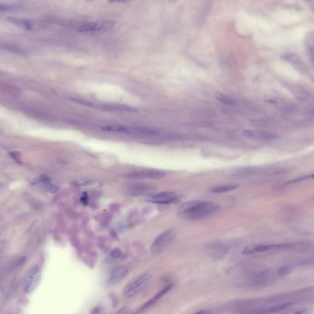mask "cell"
I'll list each match as a JSON object with an SVG mask.
<instances>
[{
    "label": "cell",
    "mask_w": 314,
    "mask_h": 314,
    "mask_svg": "<svg viewBox=\"0 0 314 314\" xmlns=\"http://www.w3.org/2000/svg\"><path fill=\"white\" fill-rule=\"evenodd\" d=\"M38 183H42L44 185L50 183L51 179L47 175H42L37 178Z\"/></svg>",
    "instance_id": "cell-29"
},
{
    "label": "cell",
    "mask_w": 314,
    "mask_h": 314,
    "mask_svg": "<svg viewBox=\"0 0 314 314\" xmlns=\"http://www.w3.org/2000/svg\"><path fill=\"white\" fill-rule=\"evenodd\" d=\"M110 257L112 259H118L121 257L122 255V252L119 249L116 248L112 250L110 252L109 254Z\"/></svg>",
    "instance_id": "cell-26"
},
{
    "label": "cell",
    "mask_w": 314,
    "mask_h": 314,
    "mask_svg": "<svg viewBox=\"0 0 314 314\" xmlns=\"http://www.w3.org/2000/svg\"><path fill=\"white\" fill-rule=\"evenodd\" d=\"M165 174V173L162 171L150 170L131 172L126 174L125 177L127 178L132 179H157L163 177L164 176Z\"/></svg>",
    "instance_id": "cell-7"
},
{
    "label": "cell",
    "mask_w": 314,
    "mask_h": 314,
    "mask_svg": "<svg viewBox=\"0 0 314 314\" xmlns=\"http://www.w3.org/2000/svg\"><path fill=\"white\" fill-rule=\"evenodd\" d=\"M156 188L151 184L137 183L132 185L129 189V193L134 197L151 196L156 190Z\"/></svg>",
    "instance_id": "cell-6"
},
{
    "label": "cell",
    "mask_w": 314,
    "mask_h": 314,
    "mask_svg": "<svg viewBox=\"0 0 314 314\" xmlns=\"http://www.w3.org/2000/svg\"><path fill=\"white\" fill-rule=\"evenodd\" d=\"M131 312L130 309L127 307H124L121 308L115 313L116 314H129Z\"/></svg>",
    "instance_id": "cell-31"
},
{
    "label": "cell",
    "mask_w": 314,
    "mask_h": 314,
    "mask_svg": "<svg viewBox=\"0 0 314 314\" xmlns=\"http://www.w3.org/2000/svg\"><path fill=\"white\" fill-rule=\"evenodd\" d=\"M127 133L141 136H153L158 135L159 132L152 129L141 128H128Z\"/></svg>",
    "instance_id": "cell-13"
},
{
    "label": "cell",
    "mask_w": 314,
    "mask_h": 314,
    "mask_svg": "<svg viewBox=\"0 0 314 314\" xmlns=\"http://www.w3.org/2000/svg\"><path fill=\"white\" fill-rule=\"evenodd\" d=\"M6 20L17 26L25 30L29 31L32 30L33 28L32 22L28 20L11 17H7Z\"/></svg>",
    "instance_id": "cell-12"
},
{
    "label": "cell",
    "mask_w": 314,
    "mask_h": 314,
    "mask_svg": "<svg viewBox=\"0 0 314 314\" xmlns=\"http://www.w3.org/2000/svg\"><path fill=\"white\" fill-rule=\"evenodd\" d=\"M115 23L112 20H101L86 23L79 27L77 31L84 35L96 36L109 30L113 27Z\"/></svg>",
    "instance_id": "cell-3"
},
{
    "label": "cell",
    "mask_w": 314,
    "mask_h": 314,
    "mask_svg": "<svg viewBox=\"0 0 314 314\" xmlns=\"http://www.w3.org/2000/svg\"><path fill=\"white\" fill-rule=\"evenodd\" d=\"M177 199L178 196L174 192L165 191L153 194L147 200L153 203L166 204L173 202Z\"/></svg>",
    "instance_id": "cell-8"
},
{
    "label": "cell",
    "mask_w": 314,
    "mask_h": 314,
    "mask_svg": "<svg viewBox=\"0 0 314 314\" xmlns=\"http://www.w3.org/2000/svg\"><path fill=\"white\" fill-rule=\"evenodd\" d=\"M280 57L282 59L292 63H298L300 61V57L297 54L291 52H286L281 54Z\"/></svg>",
    "instance_id": "cell-20"
},
{
    "label": "cell",
    "mask_w": 314,
    "mask_h": 314,
    "mask_svg": "<svg viewBox=\"0 0 314 314\" xmlns=\"http://www.w3.org/2000/svg\"><path fill=\"white\" fill-rule=\"evenodd\" d=\"M154 43H155V41H154Z\"/></svg>",
    "instance_id": "cell-37"
},
{
    "label": "cell",
    "mask_w": 314,
    "mask_h": 314,
    "mask_svg": "<svg viewBox=\"0 0 314 314\" xmlns=\"http://www.w3.org/2000/svg\"><path fill=\"white\" fill-rule=\"evenodd\" d=\"M44 185L46 189L50 193H56L59 190V188L57 186L52 184L50 183L44 184Z\"/></svg>",
    "instance_id": "cell-28"
},
{
    "label": "cell",
    "mask_w": 314,
    "mask_h": 314,
    "mask_svg": "<svg viewBox=\"0 0 314 314\" xmlns=\"http://www.w3.org/2000/svg\"><path fill=\"white\" fill-rule=\"evenodd\" d=\"M219 209L216 204L209 201L192 200L185 202L179 207L178 216L182 218L196 220L203 218Z\"/></svg>",
    "instance_id": "cell-1"
},
{
    "label": "cell",
    "mask_w": 314,
    "mask_h": 314,
    "mask_svg": "<svg viewBox=\"0 0 314 314\" xmlns=\"http://www.w3.org/2000/svg\"><path fill=\"white\" fill-rule=\"evenodd\" d=\"M313 175H311V176H303V177H300L299 178H297L296 179H293V180H291L290 181H288L286 183L288 184H293V183H296L297 182H300V181H301L304 180L306 179L307 178H309V177H311V176L312 177V176H313Z\"/></svg>",
    "instance_id": "cell-32"
},
{
    "label": "cell",
    "mask_w": 314,
    "mask_h": 314,
    "mask_svg": "<svg viewBox=\"0 0 314 314\" xmlns=\"http://www.w3.org/2000/svg\"><path fill=\"white\" fill-rule=\"evenodd\" d=\"M22 6L18 4H2L0 5V11L2 12L10 11L20 10Z\"/></svg>",
    "instance_id": "cell-21"
},
{
    "label": "cell",
    "mask_w": 314,
    "mask_h": 314,
    "mask_svg": "<svg viewBox=\"0 0 314 314\" xmlns=\"http://www.w3.org/2000/svg\"><path fill=\"white\" fill-rule=\"evenodd\" d=\"M237 185H231L215 187L211 188L209 191L214 193L228 192L235 190L238 188Z\"/></svg>",
    "instance_id": "cell-16"
},
{
    "label": "cell",
    "mask_w": 314,
    "mask_h": 314,
    "mask_svg": "<svg viewBox=\"0 0 314 314\" xmlns=\"http://www.w3.org/2000/svg\"><path fill=\"white\" fill-rule=\"evenodd\" d=\"M305 312V310H300V311H297V312H296L295 313L296 314H302V313H304Z\"/></svg>",
    "instance_id": "cell-36"
},
{
    "label": "cell",
    "mask_w": 314,
    "mask_h": 314,
    "mask_svg": "<svg viewBox=\"0 0 314 314\" xmlns=\"http://www.w3.org/2000/svg\"><path fill=\"white\" fill-rule=\"evenodd\" d=\"M97 254L94 252H92L82 258L83 262L88 266L91 269L94 268L98 260Z\"/></svg>",
    "instance_id": "cell-17"
},
{
    "label": "cell",
    "mask_w": 314,
    "mask_h": 314,
    "mask_svg": "<svg viewBox=\"0 0 314 314\" xmlns=\"http://www.w3.org/2000/svg\"><path fill=\"white\" fill-rule=\"evenodd\" d=\"M2 48L7 51L12 52L15 53L19 54H23L24 51L20 48L15 46L10 45H5L2 46Z\"/></svg>",
    "instance_id": "cell-25"
},
{
    "label": "cell",
    "mask_w": 314,
    "mask_h": 314,
    "mask_svg": "<svg viewBox=\"0 0 314 314\" xmlns=\"http://www.w3.org/2000/svg\"><path fill=\"white\" fill-rule=\"evenodd\" d=\"M103 310L100 307H97L93 308L90 311V314H99L102 313Z\"/></svg>",
    "instance_id": "cell-33"
},
{
    "label": "cell",
    "mask_w": 314,
    "mask_h": 314,
    "mask_svg": "<svg viewBox=\"0 0 314 314\" xmlns=\"http://www.w3.org/2000/svg\"><path fill=\"white\" fill-rule=\"evenodd\" d=\"M41 279V270L38 264L34 265L28 273L24 287V292L29 293L39 285Z\"/></svg>",
    "instance_id": "cell-5"
},
{
    "label": "cell",
    "mask_w": 314,
    "mask_h": 314,
    "mask_svg": "<svg viewBox=\"0 0 314 314\" xmlns=\"http://www.w3.org/2000/svg\"><path fill=\"white\" fill-rule=\"evenodd\" d=\"M151 275L147 272L140 274L134 277L125 286L122 294L126 297H133L138 294L148 285Z\"/></svg>",
    "instance_id": "cell-2"
},
{
    "label": "cell",
    "mask_w": 314,
    "mask_h": 314,
    "mask_svg": "<svg viewBox=\"0 0 314 314\" xmlns=\"http://www.w3.org/2000/svg\"><path fill=\"white\" fill-rule=\"evenodd\" d=\"M2 90L12 96L17 97L21 94L20 89L17 86L11 85H3Z\"/></svg>",
    "instance_id": "cell-19"
},
{
    "label": "cell",
    "mask_w": 314,
    "mask_h": 314,
    "mask_svg": "<svg viewBox=\"0 0 314 314\" xmlns=\"http://www.w3.org/2000/svg\"><path fill=\"white\" fill-rule=\"evenodd\" d=\"M174 284L172 283L164 287L141 307L136 312L137 313L144 311L153 306L163 295L172 288Z\"/></svg>",
    "instance_id": "cell-10"
},
{
    "label": "cell",
    "mask_w": 314,
    "mask_h": 314,
    "mask_svg": "<svg viewBox=\"0 0 314 314\" xmlns=\"http://www.w3.org/2000/svg\"><path fill=\"white\" fill-rule=\"evenodd\" d=\"M10 155L16 161L19 163H21V154L17 151H12L10 153Z\"/></svg>",
    "instance_id": "cell-27"
},
{
    "label": "cell",
    "mask_w": 314,
    "mask_h": 314,
    "mask_svg": "<svg viewBox=\"0 0 314 314\" xmlns=\"http://www.w3.org/2000/svg\"><path fill=\"white\" fill-rule=\"evenodd\" d=\"M128 272V269L125 266L119 265L115 266L110 271L107 285L111 286L116 284L124 278Z\"/></svg>",
    "instance_id": "cell-9"
},
{
    "label": "cell",
    "mask_w": 314,
    "mask_h": 314,
    "mask_svg": "<svg viewBox=\"0 0 314 314\" xmlns=\"http://www.w3.org/2000/svg\"><path fill=\"white\" fill-rule=\"evenodd\" d=\"M88 107L107 111H117L118 110L117 105L98 104L90 101L89 103Z\"/></svg>",
    "instance_id": "cell-15"
},
{
    "label": "cell",
    "mask_w": 314,
    "mask_h": 314,
    "mask_svg": "<svg viewBox=\"0 0 314 314\" xmlns=\"http://www.w3.org/2000/svg\"><path fill=\"white\" fill-rule=\"evenodd\" d=\"M195 313L200 314H212L213 313V312L212 311L210 310L205 309L197 311Z\"/></svg>",
    "instance_id": "cell-34"
},
{
    "label": "cell",
    "mask_w": 314,
    "mask_h": 314,
    "mask_svg": "<svg viewBox=\"0 0 314 314\" xmlns=\"http://www.w3.org/2000/svg\"><path fill=\"white\" fill-rule=\"evenodd\" d=\"M42 21L48 23L56 24L65 28H69L71 26L70 21L56 16L50 14H45L41 17Z\"/></svg>",
    "instance_id": "cell-11"
},
{
    "label": "cell",
    "mask_w": 314,
    "mask_h": 314,
    "mask_svg": "<svg viewBox=\"0 0 314 314\" xmlns=\"http://www.w3.org/2000/svg\"><path fill=\"white\" fill-rule=\"evenodd\" d=\"M109 297L111 301L112 306L113 308L118 307L119 304V300L117 295L114 292L109 294Z\"/></svg>",
    "instance_id": "cell-24"
},
{
    "label": "cell",
    "mask_w": 314,
    "mask_h": 314,
    "mask_svg": "<svg viewBox=\"0 0 314 314\" xmlns=\"http://www.w3.org/2000/svg\"><path fill=\"white\" fill-rule=\"evenodd\" d=\"M216 97L219 101L226 104L232 105L235 103V102L233 99L221 94H217Z\"/></svg>",
    "instance_id": "cell-23"
},
{
    "label": "cell",
    "mask_w": 314,
    "mask_h": 314,
    "mask_svg": "<svg viewBox=\"0 0 314 314\" xmlns=\"http://www.w3.org/2000/svg\"><path fill=\"white\" fill-rule=\"evenodd\" d=\"M175 236V232L172 229L168 230L159 234L155 238L151 245L150 248L151 253L154 255L160 253L174 239Z\"/></svg>",
    "instance_id": "cell-4"
},
{
    "label": "cell",
    "mask_w": 314,
    "mask_h": 314,
    "mask_svg": "<svg viewBox=\"0 0 314 314\" xmlns=\"http://www.w3.org/2000/svg\"><path fill=\"white\" fill-rule=\"evenodd\" d=\"M245 136L262 139H270L274 138L275 136L272 134L260 131H245L243 132Z\"/></svg>",
    "instance_id": "cell-14"
},
{
    "label": "cell",
    "mask_w": 314,
    "mask_h": 314,
    "mask_svg": "<svg viewBox=\"0 0 314 314\" xmlns=\"http://www.w3.org/2000/svg\"><path fill=\"white\" fill-rule=\"evenodd\" d=\"M128 1L125 0H109L108 1L109 3H126Z\"/></svg>",
    "instance_id": "cell-35"
},
{
    "label": "cell",
    "mask_w": 314,
    "mask_h": 314,
    "mask_svg": "<svg viewBox=\"0 0 314 314\" xmlns=\"http://www.w3.org/2000/svg\"><path fill=\"white\" fill-rule=\"evenodd\" d=\"M289 270V268L287 266H283L278 270V275L279 276H282L287 274Z\"/></svg>",
    "instance_id": "cell-30"
},
{
    "label": "cell",
    "mask_w": 314,
    "mask_h": 314,
    "mask_svg": "<svg viewBox=\"0 0 314 314\" xmlns=\"http://www.w3.org/2000/svg\"><path fill=\"white\" fill-rule=\"evenodd\" d=\"M313 34L309 33L307 35L306 39L307 51L312 61V59L313 61Z\"/></svg>",
    "instance_id": "cell-18"
},
{
    "label": "cell",
    "mask_w": 314,
    "mask_h": 314,
    "mask_svg": "<svg viewBox=\"0 0 314 314\" xmlns=\"http://www.w3.org/2000/svg\"><path fill=\"white\" fill-rule=\"evenodd\" d=\"M291 303L290 302L285 303L281 305L272 307L266 311L269 312H275L290 306Z\"/></svg>",
    "instance_id": "cell-22"
}]
</instances>
